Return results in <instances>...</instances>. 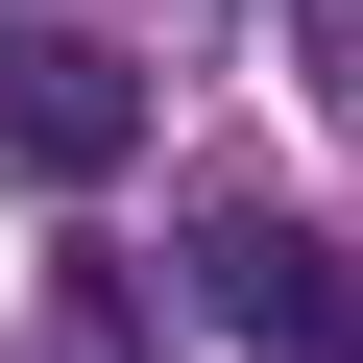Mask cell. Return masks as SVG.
Segmentation results:
<instances>
[{"instance_id": "6da1fadb", "label": "cell", "mask_w": 363, "mask_h": 363, "mask_svg": "<svg viewBox=\"0 0 363 363\" xmlns=\"http://www.w3.org/2000/svg\"><path fill=\"white\" fill-rule=\"evenodd\" d=\"M194 315H218L242 363H363V267H339L291 194H218V218H194Z\"/></svg>"}, {"instance_id": "7a4b0ae2", "label": "cell", "mask_w": 363, "mask_h": 363, "mask_svg": "<svg viewBox=\"0 0 363 363\" xmlns=\"http://www.w3.org/2000/svg\"><path fill=\"white\" fill-rule=\"evenodd\" d=\"M145 145V73L97 25H0V169H49V194H97V169Z\"/></svg>"}, {"instance_id": "3957f363", "label": "cell", "mask_w": 363, "mask_h": 363, "mask_svg": "<svg viewBox=\"0 0 363 363\" xmlns=\"http://www.w3.org/2000/svg\"><path fill=\"white\" fill-rule=\"evenodd\" d=\"M0 25H49V0H0Z\"/></svg>"}]
</instances>
